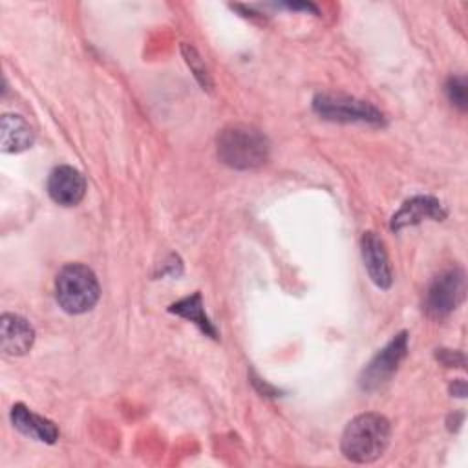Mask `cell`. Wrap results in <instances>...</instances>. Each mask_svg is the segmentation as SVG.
I'll return each instance as SVG.
<instances>
[{"label": "cell", "instance_id": "obj_9", "mask_svg": "<svg viewBox=\"0 0 468 468\" xmlns=\"http://www.w3.org/2000/svg\"><path fill=\"white\" fill-rule=\"evenodd\" d=\"M360 252L371 282L380 289H389L393 282V272L384 241L371 230L364 232L360 239Z\"/></svg>", "mask_w": 468, "mask_h": 468}, {"label": "cell", "instance_id": "obj_2", "mask_svg": "<svg viewBox=\"0 0 468 468\" xmlns=\"http://www.w3.org/2000/svg\"><path fill=\"white\" fill-rule=\"evenodd\" d=\"M216 150L219 161L236 170L258 168L269 159L267 137L245 124L225 126L218 133Z\"/></svg>", "mask_w": 468, "mask_h": 468}, {"label": "cell", "instance_id": "obj_3", "mask_svg": "<svg viewBox=\"0 0 468 468\" xmlns=\"http://www.w3.org/2000/svg\"><path fill=\"white\" fill-rule=\"evenodd\" d=\"M101 287L95 272L82 263L64 265L55 278V298L62 311L82 314L95 307Z\"/></svg>", "mask_w": 468, "mask_h": 468}, {"label": "cell", "instance_id": "obj_15", "mask_svg": "<svg viewBox=\"0 0 468 468\" xmlns=\"http://www.w3.org/2000/svg\"><path fill=\"white\" fill-rule=\"evenodd\" d=\"M183 55H185L186 64H188V66H190V69L194 71L196 79L201 82V86H203V88H210V77H208V71H207V68H205V64H203L201 57L197 55V51H196L192 46L183 44Z\"/></svg>", "mask_w": 468, "mask_h": 468}, {"label": "cell", "instance_id": "obj_1", "mask_svg": "<svg viewBox=\"0 0 468 468\" xmlns=\"http://www.w3.org/2000/svg\"><path fill=\"white\" fill-rule=\"evenodd\" d=\"M391 424L380 413H360L351 419L342 433L340 450L353 463H373L388 448Z\"/></svg>", "mask_w": 468, "mask_h": 468}, {"label": "cell", "instance_id": "obj_13", "mask_svg": "<svg viewBox=\"0 0 468 468\" xmlns=\"http://www.w3.org/2000/svg\"><path fill=\"white\" fill-rule=\"evenodd\" d=\"M170 313L183 316L190 322H194L207 336L210 338H218V331L212 325V322L208 320V316L205 314V307H203V300H201V292H194L192 296H186L176 303H172L168 307Z\"/></svg>", "mask_w": 468, "mask_h": 468}, {"label": "cell", "instance_id": "obj_11", "mask_svg": "<svg viewBox=\"0 0 468 468\" xmlns=\"http://www.w3.org/2000/svg\"><path fill=\"white\" fill-rule=\"evenodd\" d=\"M11 422L13 426L35 439V441H40V442H46V444H53L57 439H58V428L55 426V422H51L49 419L42 417V415H37L33 413L26 404L22 402H16L13 408H11Z\"/></svg>", "mask_w": 468, "mask_h": 468}, {"label": "cell", "instance_id": "obj_17", "mask_svg": "<svg viewBox=\"0 0 468 468\" xmlns=\"http://www.w3.org/2000/svg\"><path fill=\"white\" fill-rule=\"evenodd\" d=\"M450 391H452L453 395H457V397H464V395H466V382L461 380V378L453 380V382L450 384Z\"/></svg>", "mask_w": 468, "mask_h": 468}, {"label": "cell", "instance_id": "obj_8", "mask_svg": "<svg viewBox=\"0 0 468 468\" xmlns=\"http://www.w3.org/2000/svg\"><path fill=\"white\" fill-rule=\"evenodd\" d=\"M446 208L433 196H413L402 203V207L391 216V230H400L404 227L419 225L424 219L442 221L446 218Z\"/></svg>", "mask_w": 468, "mask_h": 468}, {"label": "cell", "instance_id": "obj_5", "mask_svg": "<svg viewBox=\"0 0 468 468\" xmlns=\"http://www.w3.org/2000/svg\"><path fill=\"white\" fill-rule=\"evenodd\" d=\"M466 276L459 267H450L433 278L430 283L422 307L430 318L441 320L452 314L464 300Z\"/></svg>", "mask_w": 468, "mask_h": 468}, {"label": "cell", "instance_id": "obj_4", "mask_svg": "<svg viewBox=\"0 0 468 468\" xmlns=\"http://www.w3.org/2000/svg\"><path fill=\"white\" fill-rule=\"evenodd\" d=\"M313 110L325 121L335 122H367L382 126L384 115L367 101H360L340 93H318L313 99Z\"/></svg>", "mask_w": 468, "mask_h": 468}, {"label": "cell", "instance_id": "obj_10", "mask_svg": "<svg viewBox=\"0 0 468 468\" xmlns=\"http://www.w3.org/2000/svg\"><path fill=\"white\" fill-rule=\"evenodd\" d=\"M35 342L33 325L20 314L4 313L0 318V346L9 356L26 355Z\"/></svg>", "mask_w": 468, "mask_h": 468}, {"label": "cell", "instance_id": "obj_16", "mask_svg": "<svg viewBox=\"0 0 468 468\" xmlns=\"http://www.w3.org/2000/svg\"><path fill=\"white\" fill-rule=\"evenodd\" d=\"M437 358L444 364V366H455V364H459V366H464V356H463V353H459V351H450V349H439V353H437Z\"/></svg>", "mask_w": 468, "mask_h": 468}, {"label": "cell", "instance_id": "obj_14", "mask_svg": "<svg viewBox=\"0 0 468 468\" xmlns=\"http://www.w3.org/2000/svg\"><path fill=\"white\" fill-rule=\"evenodd\" d=\"M446 95H448V101L457 106L461 112L466 110L468 106V90H466V77L464 75H452L448 80H446Z\"/></svg>", "mask_w": 468, "mask_h": 468}, {"label": "cell", "instance_id": "obj_12", "mask_svg": "<svg viewBox=\"0 0 468 468\" xmlns=\"http://www.w3.org/2000/svg\"><path fill=\"white\" fill-rule=\"evenodd\" d=\"M35 143V132L27 121L20 115L4 113L0 121V146L5 154H20L31 148Z\"/></svg>", "mask_w": 468, "mask_h": 468}, {"label": "cell", "instance_id": "obj_7", "mask_svg": "<svg viewBox=\"0 0 468 468\" xmlns=\"http://www.w3.org/2000/svg\"><path fill=\"white\" fill-rule=\"evenodd\" d=\"M46 188L55 203L62 207H75L86 194V179L77 168L60 165L51 170Z\"/></svg>", "mask_w": 468, "mask_h": 468}, {"label": "cell", "instance_id": "obj_6", "mask_svg": "<svg viewBox=\"0 0 468 468\" xmlns=\"http://www.w3.org/2000/svg\"><path fill=\"white\" fill-rule=\"evenodd\" d=\"M408 353V333H397L377 355L366 364L358 375V388L366 393H373L384 388L397 373L400 362Z\"/></svg>", "mask_w": 468, "mask_h": 468}]
</instances>
